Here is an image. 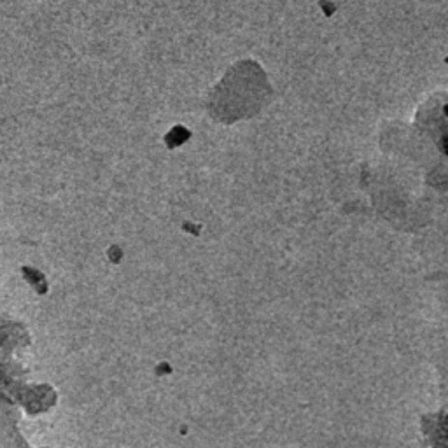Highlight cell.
<instances>
[{"label": "cell", "mask_w": 448, "mask_h": 448, "mask_svg": "<svg viewBox=\"0 0 448 448\" xmlns=\"http://www.w3.org/2000/svg\"><path fill=\"white\" fill-rule=\"evenodd\" d=\"M445 151H447V152H448V139H447V140H445Z\"/></svg>", "instance_id": "6da1fadb"}]
</instances>
